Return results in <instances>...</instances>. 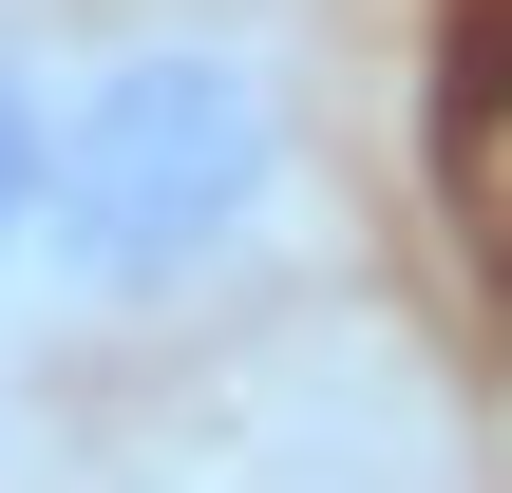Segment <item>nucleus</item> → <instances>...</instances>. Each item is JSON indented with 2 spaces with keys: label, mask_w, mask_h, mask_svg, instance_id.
Here are the masks:
<instances>
[{
  "label": "nucleus",
  "mask_w": 512,
  "mask_h": 493,
  "mask_svg": "<svg viewBox=\"0 0 512 493\" xmlns=\"http://www.w3.org/2000/svg\"><path fill=\"white\" fill-rule=\"evenodd\" d=\"M38 152H57V57L0 19V304H19V266H38Z\"/></svg>",
  "instance_id": "3"
},
{
  "label": "nucleus",
  "mask_w": 512,
  "mask_h": 493,
  "mask_svg": "<svg viewBox=\"0 0 512 493\" xmlns=\"http://www.w3.org/2000/svg\"><path fill=\"white\" fill-rule=\"evenodd\" d=\"M304 228V57L228 0H152L57 57V152H38V323H190Z\"/></svg>",
  "instance_id": "1"
},
{
  "label": "nucleus",
  "mask_w": 512,
  "mask_h": 493,
  "mask_svg": "<svg viewBox=\"0 0 512 493\" xmlns=\"http://www.w3.org/2000/svg\"><path fill=\"white\" fill-rule=\"evenodd\" d=\"M190 493H456V418L380 323H342L190 456Z\"/></svg>",
  "instance_id": "2"
}]
</instances>
